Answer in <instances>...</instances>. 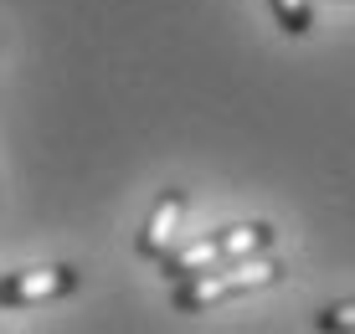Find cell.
<instances>
[{
  "instance_id": "6",
  "label": "cell",
  "mask_w": 355,
  "mask_h": 334,
  "mask_svg": "<svg viewBox=\"0 0 355 334\" xmlns=\"http://www.w3.org/2000/svg\"><path fill=\"white\" fill-rule=\"evenodd\" d=\"M314 324H320L324 334H335V329H355V299H345V304H329V308H320V314H314Z\"/></svg>"
},
{
  "instance_id": "2",
  "label": "cell",
  "mask_w": 355,
  "mask_h": 334,
  "mask_svg": "<svg viewBox=\"0 0 355 334\" xmlns=\"http://www.w3.org/2000/svg\"><path fill=\"white\" fill-rule=\"evenodd\" d=\"M273 242H278L273 221H232V227H216V231H206V237L175 242V247L160 257V267H165L170 278H186V273H201V267L232 263V257L273 252Z\"/></svg>"
},
{
  "instance_id": "4",
  "label": "cell",
  "mask_w": 355,
  "mask_h": 334,
  "mask_svg": "<svg viewBox=\"0 0 355 334\" xmlns=\"http://www.w3.org/2000/svg\"><path fill=\"white\" fill-rule=\"evenodd\" d=\"M180 216H186V191H160V201L150 206V221H144V231L134 237V252L160 263L170 247H175V237H180Z\"/></svg>"
},
{
  "instance_id": "1",
  "label": "cell",
  "mask_w": 355,
  "mask_h": 334,
  "mask_svg": "<svg viewBox=\"0 0 355 334\" xmlns=\"http://www.w3.org/2000/svg\"><path fill=\"white\" fill-rule=\"evenodd\" d=\"M278 278H284V267H278V257H268V252L232 257V263H216V267L175 278L170 304H175L180 314H206V308H216L227 299H242V293H258V288H268V283H278Z\"/></svg>"
},
{
  "instance_id": "5",
  "label": "cell",
  "mask_w": 355,
  "mask_h": 334,
  "mask_svg": "<svg viewBox=\"0 0 355 334\" xmlns=\"http://www.w3.org/2000/svg\"><path fill=\"white\" fill-rule=\"evenodd\" d=\"M268 6H273V21L288 36H309V26H314V6L309 0H268Z\"/></svg>"
},
{
  "instance_id": "3",
  "label": "cell",
  "mask_w": 355,
  "mask_h": 334,
  "mask_svg": "<svg viewBox=\"0 0 355 334\" xmlns=\"http://www.w3.org/2000/svg\"><path fill=\"white\" fill-rule=\"evenodd\" d=\"M83 283V273L72 263H52V267H31V273H6L0 278V304L6 308H31V304H52L72 293Z\"/></svg>"
}]
</instances>
